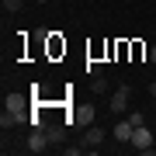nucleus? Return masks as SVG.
<instances>
[{
    "mask_svg": "<svg viewBox=\"0 0 156 156\" xmlns=\"http://www.w3.org/2000/svg\"><path fill=\"white\" fill-rule=\"evenodd\" d=\"M87 76H101V59H87Z\"/></svg>",
    "mask_w": 156,
    "mask_h": 156,
    "instance_id": "nucleus-11",
    "label": "nucleus"
},
{
    "mask_svg": "<svg viewBox=\"0 0 156 156\" xmlns=\"http://www.w3.org/2000/svg\"><path fill=\"white\" fill-rule=\"evenodd\" d=\"M146 94H149V97H156V80H153L149 87H146Z\"/></svg>",
    "mask_w": 156,
    "mask_h": 156,
    "instance_id": "nucleus-15",
    "label": "nucleus"
},
{
    "mask_svg": "<svg viewBox=\"0 0 156 156\" xmlns=\"http://www.w3.org/2000/svg\"><path fill=\"white\" fill-rule=\"evenodd\" d=\"M4 108L24 111V108H28V94H21V90H7V94H4Z\"/></svg>",
    "mask_w": 156,
    "mask_h": 156,
    "instance_id": "nucleus-5",
    "label": "nucleus"
},
{
    "mask_svg": "<svg viewBox=\"0 0 156 156\" xmlns=\"http://www.w3.org/2000/svg\"><path fill=\"white\" fill-rule=\"evenodd\" d=\"M21 122H28V115H24V111H11V108H4V115H0L4 132H7V128H14V125H21Z\"/></svg>",
    "mask_w": 156,
    "mask_h": 156,
    "instance_id": "nucleus-6",
    "label": "nucleus"
},
{
    "mask_svg": "<svg viewBox=\"0 0 156 156\" xmlns=\"http://www.w3.org/2000/svg\"><path fill=\"white\" fill-rule=\"evenodd\" d=\"M132 132H135V125L128 122V118L115 125V139H118V142H132Z\"/></svg>",
    "mask_w": 156,
    "mask_h": 156,
    "instance_id": "nucleus-8",
    "label": "nucleus"
},
{
    "mask_svg": "<svg viewBox=\"0 0 156 156\" xmlns=\"http://www.w3.org/2000/svg\"><path fill=\"white\" fill-rule=\"evenodd\" d=\"M153 38H156V28H153Z\"/></svg>",
    "mask_w": 156,
    "mask_h": 156,
    "instance_id": "nucleus-18",
    "label": "nucleus"
},
{
    "mask_svg": "<svg viewBox=\"0 0 156 156\" xmlns=\"http://www.w3.org/2000/svg\"><path fill=\"white\" fill-rule=\"evenodd\" d=\"M142 118H146L142 111H132V115H128V122H132V125H142Z\"/></svg>",
    "mask_w": 156,
    "mask_h": 156,
    "instance_id": "nucleus-14",
    "label": "nucleus"
},
{
    "mask_svg": "<svg viewBox=\"0 0 156 156\" xmlns=\"http://www.w3.org/2000/svg\"><path fill=\"white\" fill-rule=\"evenodd\" d=\"M128 101H132V90H128V87L122 83V87H118L115 94H111V111H115L118 118H122V115L128 111Z\"/></svg>",
    "mask_w": 156,
    "mask_h": 156,
    "instance_id": "nucleus-2",
    "label": "nucleus"
},
{
    "mask_svg": "<svg viewBox=\"0 0 156 156\" xmlns=\"http://www.w3.org/2000/svg\"><path fill=\"white\" fill-rule=\"evenodd\" d=\"M149 62H156V45H153V49H149Z\"/></svg>",
    "mask_w": 156,
    "mask_h": 156,
    "instance_id": "nucleus-16",
    "label": "nucleus"
},
{
    "mask_svg": "<svg viewBox=\"0 0 156 156\" xmlns=\"http://www.w3.org/2000/svg\"><path fill=\"white\" fill-rule=\"evenodd\" d=\"M45 135H49V146H59V142H62V125L45 122Z\"/></svg>",
    "mask_w": 156,
    "mask_h": 156,
    "instance_id": "nucleus-9",
    "label": "nucleus"
},
{
    "mask_svg": "<svg viewBox=\"0 0 156 156\" xmlns=\"http://www.w3.org/2000/svg\"><path fill=\"white\" fill-rule=\"evenodd\" d=\"M4 7L14 14V11H21V7H24V0H4Z\"/></svg>",
    "mask_w": 156,
    "mask_h": 156,
    "instance_id": "nucleus-12",
    "label": "nucleus"
},
{
    "mask_svg": "<svg viewBox=\"0 0 156 156\" xmlns=\"http://www.w3.org/2000/svg\"><path fill=\"white\" fill-rule=\"evenodd\" d=\"M38 4H49V0H38Z\"/></svg>",
    "mask_w": 156,
    "mask_h": 156,
    "instance_id": "nucleus-17",
    "label": "nucleus"
},
{
    "mask_svg": "<svg viewBox=\"0 0 156 156\" xmlns=\"http://www.w3.org/2000/svg\"><path fill=\"white\" fill-rule=\"evenodd\" d=\"M24 149H28V153H45V149H49V135H45V128H31Z\"/></svg>",
    "mask_w": 156,
    "mask_h": 156,
    "instance_id": "nucleus-3",
    "label": "nucleus"
},
{
    "mask_svg": "<svg viewBox=\"0 0 156 156\" xmlns=\"http://www.w3.org/2000/svg\"><path fill=\"white\" fill-rule=\"evenodd\" d=\"M94 118H97V111H94L90 104H76L73 115H69V122H73V125H94Z\"/></svg>",
    "mask_w": 156,
    "mask_h": 156,
    "instance_id": "nucleus-4",
    "label": "nucleus"
},
{
    "mask_svg": "<svg viewBox=\"0 0 156 156\" xmlns=\"http://www.w3.org/2000/svg\"><path fill=\"white\" fill-rule=\"evenodd\" d=\"M104 90H108V80L104 76H94V80H90V94H104Z\"/></svg>",
    "mask_w": 156,
    "mask_h": 156,
    "instance_id": "nucleus-10",
    "label": "nucleus"
},
{
    "mask_svg": "<svg viewBox=\"0 0 156 156\" xmlns=\"http://www.w3.org/2000/svg\"><path fill=\"white\" fill-rule=\"evenodd\" d=\"M104 128H101V125H87V139H83V146H87V149H97V146L101 142H104Z\"/></svg>",
    "mask_w": 156,
    "mask_h": 156,
    "instance_id": "nucleus-7",
    "label": "nucleus"
},
{
    "mask_svg": "<svg viewBox=\"0 0 156 156\" xmlns=\"http://www.w3.org/2000/svg\"><path fill=\"white\" fill-rule=\"evenodd\" d=\"M132 149H139V153H153V132L146 125H135V132H132Z\"/></svg>",
    "mask_w": 156,
    "mask_h": 156,
    "instance_id": "nucleus-1",
    "label": "nucleus"
},
{
    "mask_svg": "<svg viewBox=\"0 0 156 156\" xmlns=\"http://www.w3.org/2000/svg\"><path fill=\"white\" fill-rule=\"evenodd\" d=\"M62 153H66V156H80V153H87V146H66Z\"/></svg>",
    "mask_w": 156,
    "mask_h": 156,
    "instance_id": "nucleus-13",
    "label": "nucleus"
}]
</instances>
